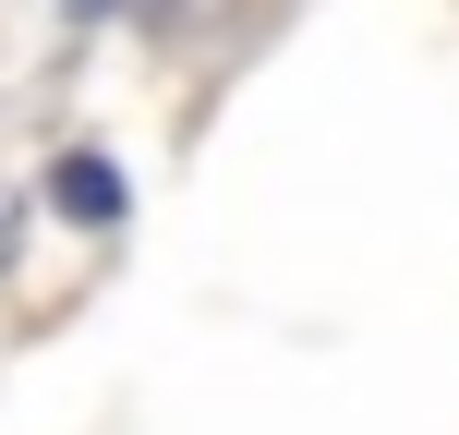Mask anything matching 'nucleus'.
Instances as JSON below:
<instances>
[{
	"mask_svg": "<svg viewBox=\"0 0 459 435\" xmlns=\"http://www.w3.org/2000/svg\"><path fill=\"white\" fill-rule=\"evenodd\" d=\"M37 194H48V218H61V230H121V206H134V194H121V158H109V145H61Z\"/></svg>",
	"mask_w": 459,
	"mask_h": 435,
	"instance_id": "nucleus-1",
	"label": "nucleus"
}]
</instances>
